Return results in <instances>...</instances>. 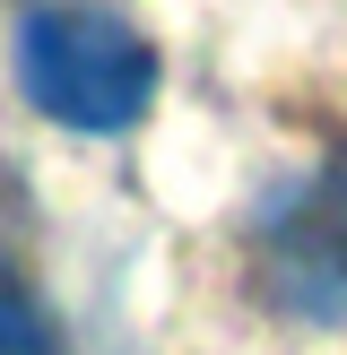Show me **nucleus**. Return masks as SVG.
I'll return each mask as SVG.
<instances>
[{
  "label": "nucleus",
  "mask_w": 347,
  "mask_h": 355,
  "mask_svg": "<svg viewBox=\"0 0 347 355\" xmlns=\"http://www.w3.org/2000/svg\"><path fill=\"white\" fill-rule=\"evenodd\" d=\"M9 69L44 121L87 139L130 130L156 104V44L104 0H26L9 26Z\"/></svg>",
  "instance_id": "1"
},
{
  "label": "nucleus",
  "mask_w": 347,
  "mask_h": 355,
  "mask_svg": "<svg viewBox=\"0 0 347 355\" xmlns=\"http://www.w3.org/2000/svg\"><path fill=\"white\" fill-rule=\"evenodd\" d=\"M260 295L278 321H347V148L321 156L260 225Z\"/></svg>",
  "instance_id": "2"
},
{
  "label": "nucleus",
  "mask_w": 347,
  "mask_h": 355,
  "mask_svg": "<svg viewBox=\"0 0 347 355\" xmlns=\"http://www.w3.org/2000/svg\"><path fill=\"white\" fill-rule=\"evenodd\" d=\"M26 347H52V321L9 269H0V355H26Z\"/></svg>",
  "instance_id": "3"
}]
</instances>
